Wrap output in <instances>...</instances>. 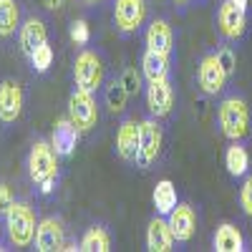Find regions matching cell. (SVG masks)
Returning a JSON list of instances; mask_svg holds the SVG:
<instances>
[{"label": "cell", "mask_w": 252, "mask_h": 252, "mask_svg": "<svg viewBox=\"0 0 252 252\" xmlns=\"http://www.w3.org/2000/svg\"><path fill=\"white\" fill-rule=\"evenodd\" d=\"M28 174L33 184H38L40 194H51L58 182V154L53 144L48 141H35L28 154Z\"/></svg>", "instance_id": "6da1fadb"}, {"label": "cell", "mask_w": 252, "mask_h": 252, "mask_svg": "<svg viewBox=\"0 0 252 252\" xmlns=\"http://www.w3.org/2000/svg\"><path fill=\"white\" fill-rule=\"evenodd\" d=\"M217 121H220V129L229 141H242L250 131V109L245 98L240 96H229L220 103V111H217Z\"/></svg>", "instance_id": "7a4b0ae2"}, {"label": "cell", "mask_w": 252, "mask_h": 252, "mask_svg": "<svg viewBox=\"0 0 252 252\" xmlns=\"http://www.w3.org/2000/svg\"><path fill=\"white\" fill-rule=\"evenodd\" d=\"M5 229H8V240L15 247H28L35 240V229H38L31 204L15 202L5 212Z\"/></svg>", "instance_id": "3957f363"}, {"label": "cell", "mask_w": 252, "mask_h": 252, "mask_svg": "<svg viewBox=\"0 0 252 252\" xmlns=\"http://www.w3.org/2000/svg\"><path fill=\"white\" fill-rule=\"evenodd\" d=\"M73 83L76 89L96 94L103 83V63L101 56L94 51H81L73 61Z\"/></svg>", "instance_id": "277c9868"}, {"label": "cell", "mask_w": 252, "mask_h": 252, "mask_svg": "<svg viewBox=\"0 0 252 252\" xmlns=\"http://www.w3.org/2000/svg\"><path fill=\"white\" fill-rule=\"evenodd\" d=\"M141 124V131H139V154H136V166L141 169H152V166L159 161L161 154V126L157 124V119H144Z\"/></svg>", "instance_id": "5b68a950"}, {"label": "cell", "mask_w": 252, "mask_h": 252, "mask_svg": "<svg viewBox=\"0 0 252 252\" xmlns=\"http://www.w3.org/2000/svg\"><path fill=\"white\" fill-rule=\"evenodd\" d=\"M68 119L81 129V134L91 131L98 124V103H96L94 94L76 89L68 98Z\"/></svg>", "instance_id": "8992f818"}, {"label": "cell", "mask_w": 252, "mask_h": 252, "mask_svg": "<svg viewBox=\"0 0 252 252\" xmlns=\"http://www.w3.org/2000/svg\"><path fill=\"white\" fill-rule=\"evenodd\" d=\"M146 0H114V23L119 33L131 35L144 26Z\"/></svg>", "instance_id": "52a82bcc"}, {"label": "cell", "mask_w": 252, "mask_h": 252, "mask_svg": "<svg viewBox=\"0 0 252 252\" xmlns=\"http://www.w3.org/2000/svg\"><path fill=\"white\" fill-rule=\"evenodd\" d=\"M174 106V89L169 78H159V81H149L146 86V109L154 119H164L169 116Z\"/></svg>", "instance_id": "ba28073f"}, {"label": "cell", "mask_w": 252, "mask_h": 252, "mask_svg": "<svg viewBox=\"0 0 252 252\" xmlns=\"http://www.w3.org/2000/svg\"><path fill=\"white\" fill-rule=\"evenodd\" d=\"M227 73L222 68V63L217 61V53H209L202 58L199 63V71H197V81H199V89L207 94V96H217L224 83H227Z\"/></svg>", "instance_id": "9c48e42d"}, {"label": "cell", "mask_w": 252, "mask_h": 252, "mask_svg": "<svg viewBox=\"0 0 252 252\" xmlns=\"http://www.w3.org/2000/svg\"><path fill=\"white\" fill-rule=\"evenodd\" d=\"M217 26H220V33L227 38V40H240L247 31V15L242 8H237L232 0H224L220 5V13H217Z\"/></svg>", "instance_id": "30bf717a"}, {"label": "cell", "mask_w": 252, "mask_h": 252, "mask_svg": "<svg viewBox=\"0 0 252 252\" xmlns=\"http://www.w3.org/2000/svg\"><path fill=\"white\" fill-rule=\"evenodd\" d=\"M20 111H23V89L13 78H5L0 83V121L13 124L18 121Z\"/></svg>", "instance_id": "8fae6325"}, {"label": "cell", "mask_w": 252, "mask_h": 252, "mask_svg": "<svg viewBox=\"0 0 252 252\" xmlns=\"http://www.w3.org/2000/svg\"><path fill=\"white\" fill-rule=\"evenodd\" d=\"M66 245V237H63V224L56 217H46L38 222L35 229V250L38 252H56L63 250Z\"/></svg>", "instance_id": "7c38bea8"}, {"label": "cell", "mask_w": 252, "mask_h": 252, "mask_svg": "<svg viewBox=\"0 0 252 252\" xmlns=\"http://www.w3.org/2000/svg\"><path fill=\"white\" fill-rule=\"evenodd\" d=\"M166 220H169V227H172L177 242H189L194 237V232H197V215H194V209L189 204H177Z\"/></svg>", "instance_id": "4fadbf2b"}, {"label": "cell", "mask_w": 252, "mask_h": 252, "mask_svg": "<svg viewBox=\"0 0 252 252\" xmlns=\"http://www.w3.org/2000/svg\"><path fill=\"white\" fill-rule=\"evenodd\" d=\"M174 232H172V227H169V220H164L161 215L154 217L149 222V227H146V250H152V252H169L174 250Z\"/></svg>", "instance_id": "5bb4252c"}, {"label": "cell", "mask_w": 252, "mask_h": 252, "mask_svg": "<svg viewBox=\"0 0 252 252\" xmlns=\"http://www.w3.org/2000/svg\"><path fill=\"white\" fill-rule=\"evenodd\" d=\"M139 131H141V124H136L134 119H126L121 121L119 131H116V152L124 161H136L139 154Z\"/></svg>", "instance_id": "9a60e30c"}, {"label": "cell", "mask_w": 252, "mask_h": 252, "mask_svg": "<svg viewBox=\"0 0 252 252\" xmlns=\"http://www.w3.org/2000/svg\"><path fill=\"white\" fill-rule=\"evenodd\" d=\"M78 136H81V129L71 121V119H61L53 129V136H51V144L58 157H71L76 152V144H78Z\"/></svg>", "instance_id": "2e32d148"}, {"label": "cell", "mask_w": 252, "mask_h": 252, "mask_svg": "<svg viewBox=\"0 0 252 252\" xmlns=\"http://www.w3.org/2000/svg\"><path fill=\"white\" fill-rule=\"evenodd\" d=\"M146 48L149 51H157V53H166L169 56L172 48H174V33H172V26L166 20L157 18L149 23L146 28Z\"/></svg>", "instance_id": "e0dca14e"}, {"label": "cell", "mask_w": 252, "mask_h": 252, "mask_svg": "<svg viewBox=\"0 0 252 252\" xmlns=\"http://www.w3.org/2000/svg\"><path fill=\"white\" fill-rule=\"evenodd\" d=\"M20 51H23L28 58L43 46L48 43V33H46V26H43V20H38V18H31L26 26H20Z\"/></svg>", "instance_id": "ac0fdd59"}, {"label": "cell", "mask_w": 252, "mask_h": 252, "mask_svg": "<svg viewBox=\"0 0 252 252\" xmlns=\"http://www.w3.org/2000/svg\"><path fill=\"white\" fill-rule=\"evenodd\" d=\"M212 245H215L217 252H242L245 250V237L232 222H224V224L217 227Z\"/></svg>", "instance_id": "d6986e66"}, {"label": "cell", "mask_w": 252, "mask_h": 252, "mask_svg": "<svg viewBox=\"0 0 252 252\" xmlns=\"http://www.w3.org/2000/svg\"><path fill=\"white\" fill-rule=\"evenodd\" d=\"M152 199H154L157 212H159L161 217H169V212L179 204V197H177V187H174V182H172V179H161V182H157Z\"/></svg>", "instance_id": "ffe728a7"}, {"label": "cell", "mask_w": 252, "mask_h": 252, "mask_svg": "<svg viewBox=\"0 0 252 252\" xmlns=\"http://www.w3.org/2000/svg\"><path fill=\"white\" fill-rule=\"evenodd\" d=\"M141 71L146 76V81H159V78H169V56L166 53H157L149 51L141 56Z\"/></svg>", "instance_id": "44dd1931"}, {"label": "cell", "mask_w": 252, "mask_h": 252, "mask_svg": "<svg viewBox=\"0 0 252 252\" xmlns=\"http://www.w3.org/2000/svg\"><path fill=\"white\" fill-rule=\"evenodd\" d=\"M224 166H227V172L229 177H245L247 169H250V154L247 149L240 144V141H232L227 146V152H224Z\"/></svg>", "instance_id": "7402d4cb"}, {"label": "cell", "mask_w": 252, "mask_h": 252, "mask_svg": "<svg viewBox=\"0 0 252 252\" xmlns=\"http://www.w3.org/2000/svg\"><path fill=\"white\" fill-rule=\"evenodd\" d=\"M20 26V8L15 0H0V38H8Z\"/></svg>", "instance_id": "603a6c76"}, {"label": "cell", "mask_w": 252, "mask_h": 252, "mask_svg": "<svg viewBox=\"0 0 252 252\" xmlns=\"http://www.w3.org/2000/svg\"><path fill=\"white\" fill-rule=\"evenodd\" d=\"M78 250H83V252H106V250H111V240H109V232L103 227H89L86 229V235L81 237V245H78Z\"/></svg>", "instance_id": "cb8c5ba5"}, {"label": "cell", "mask_w": 252, "mask_h": 252, "mask_svg": "<svg viewBox=\"0 0 252 252\" xmlns=\"http://www.w3.org/2000/svg\"><path fill=\"white\" fill-rule=\"evenodd\" d=\"M103 98H106V106H109L114 114H119V111L126 109V98H129V91L124 89L121 78H116V81L109 83V86H106V94H103Z\"/></svg>", "instance_id": "d4e9b609"}, {"label": "cell", "mask_w": 252, "mask_h": 252, "mask_svg": "<svg viewBox=\"0 0 252 252\" xmlns=\"http://www.w3.org/2000/svg\"><path fill=\"white\" fill-rule=\"evenodd\" d=\"M31 63H33V71L38 73H46L51 68V63H53V48L48 43H43L33 56H31Z\"/></svg>", "instance_id": "484cf974"}, {"label": "cell", "mask_w": 252, "mask_h": 252, "mask_svg": "<svg viewBox=\"0 0 252 252\" xmlns=\"http://www.w3.org/2000/svg\"><path fill=\"white\" fill-rule=\"evenodd\" d=\"M68 33H71V40L73 43H78V46H86L89 40H91V31H89V23L86 20H73L71 23V28H68Z\"/></svg>", "instance_id": "4316f807"}, {"label": "cell", "mask_w": 252, "mask_h": 252, "mask_svg": "<svg viewBox=\"0 0 252 252\" xmlns=\"http://www.w3.org/2000/svg\"><path fill=\"white\" fill-rule=\"evenodd\" d=\"M217 61L222 63V68H224V73H227V76H232V73H235L237 58H235V51L229 48V46H222V48L217 51Z\"/></svg>", "instance_id": "83f0119b"}, {"label": "cell", "mask_w": 252, "mask_h": 252, "mask_svg": "<svg viewBox=\"0 0 252 252\" xmlns=\"http://www.w3.org/2000/svg\"><path fill=\"white\" fill-rule=\"evenodd\" d=\"M121 83H124V89L129 91V96H134V94H139V89H141V76H139L134 68H126V71L121 73Z\"/></svg>", "instance_id": "f1b7e54d"}, {"label": "cell", "mask_w": 252, "mask_h": 252, "mask_svg": "<svg viewBox=\"0 0 252 252\" xmlns=\"http://www.w3.org/2000/svg\"><path fill=\"white\" fill-rule=\"evenodd\" d=\"M240 204H242V212L252 220V174L245 179V184L240 189Z\"/></svg>", "instance_id": "f546056e"}, {"label": "cell", "mask_w": 252, "mask_h": 252, "mask_svg": "<svg viewBox=\"0 0 252 252\" xmlns=\"http://www.w3.org/2000/svg\"><path fill=\"white\" fill-rule=\"evenodd\" d=\"M13 204H15V197L10 192V187L8 184H0V215H5Z\"/></svg>", "instance_id": "4dcf8cb0"}, {"label": "cell", "mask_w": 252, "mask_h": 252, "mask_svg": "<svg viewBox=\"0 0 252 252\" xmlns=\"http://www.w3.org/2000/svg\"><path fill=\"white\" fill-rule=\"evenodd\" d=\"M43 5H46L48 10H58V8L63 5V0H43Z\"/></svg>", "instance_id": "1f68e13d"}, {"label": "cell", "mask_w": 252, "mask_h": 252, "mask_svg": "<svg viewBox=\"0 0 252 252\" xmlns=\"http://www.w3.org/2000/svg\"><path fill=\"white\" fill-rule=\"evenodd\" d=\"M232 3H235L237 8H242V10H247V0H232Z\"/></svg>", "instance_id": "d6a6232c"}, {"label": "cell", "mask_w": 252, "mask_h": 252, "mask_svg": "<svg viewBox=\"0 0 252 252\" xmlns=\"http://www.w3.org/2000/svg\"><path fill=\"white\" fill-rule=\"evenodd\" d=\"M86 5H96V3H101V0H83Z\"/></svg>", "instance_id": "836d02e7"}, {"label": "cell", "mask_w": 252, "mask_h": 252, "mask_svg": "<svg viewBox=\"0 0 252 252\" xmlns=\"http://www.w3.org/2000/svg\"><path fill=\"white\" fill-rule=\"evenodd\" d=\"M174 3H189V0H174Z\"/></svg>", "instance_id": "e575fe53"}]
</instances>
